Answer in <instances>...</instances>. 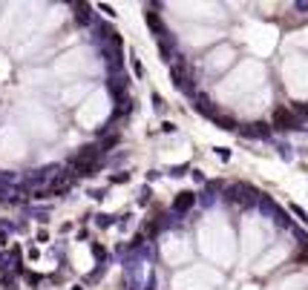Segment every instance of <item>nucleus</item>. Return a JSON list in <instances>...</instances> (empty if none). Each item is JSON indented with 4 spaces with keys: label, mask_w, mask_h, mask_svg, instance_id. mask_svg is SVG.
<instances>
[{
    "label": "nucleus",
    "mask_w": 308,
    "mask_h": 290,
    "mask_svg": "<svg viewBox=\"0 0 308 290\" xmlns=\"http://www.w3.org/2000/svg\"><path fill=\"white\" fill-rule=\"evenodd\" d=\"M170 75H173V84H176V89H182V92H187V95H196V89H193V72H190V63H187L185 58H176V61L170 63Z\"/></svg>",
    "instance_id": "obj_1"
},
{
    "label": "nucleus",
    "mask_w": 308,
    "mask_h": 290,
    "mask_svg": "<svg viewBox=\"0 0 308 290\" xmlns=\"http://www.w3.org/2000/svg\"><path fill=\"white\" fill-rule=\"evenodd\" d=\"M271 127L277 132H288V130H297L299 127V118L291 106H277L271 112Z\"/></svg>",
    "instance_id": "obj_2"
},
{
    "label": "nucleus",
    "mask_w": 308,
    "mask_h": 290,
    "mask_svg": "<svg viewBox=\"0 0 308 290\" xmlns=\"http://www.w3.org/2000/svg\"><path fill=\"white\" fill-rule=\"evenodd\" d=\"M225 198H230V201H239V204H256V201H262V193L256 190V187H248V184H233L225 193Z\"/></svg>",
    "instance_id": "obj_3"
},
{
    "label": "nucleus",
    "mask_w": 308,
    "mask_h": 290,
    "mask_svg": "<svg viewBox=\"0 0 308 290\" xmlns=\"http://www.w3.org/2000/svg\"><path fill=\"white\" fill-rule=\"evenodd\" d=\"M144 20H147V29L156 35V40H170V29L164 26V20H161V15L156 12V6H150V9L144 12Z\"/></svg>",
    "instance_id": "obj_4"
},
{
    "label": "nucleus",
    "mask_w": 308,
    "mask_h": 290,
    "mask_svg": "<svg viewBox=\"0 0 308 290\" xmlns=\"http://www.w3.org/2000/svg\"><path fill=\"white\" fill-rule=\"evenodd\" d=\"M196 112H199V115H204V118H211V121H216V118H219V106H216V104H213V101H211V98H208V95H196Z\"/></svg>",
    "instance_id": "obj_5"
},
{
    "label": "nucleus",
    "mask_w": 308,
    "mask_h": 290,
    "mask_svg": "<svg viewBox=\"0 0 308 290\" xmlns=\"http://www.w3.org/2000/svg\"><path fill=\"white\" fill-rule=\"evenodd\" d=\"M245 138H271V132H273V127L271 123H265V121H254V123H248L245 130H239Z\"/></svg>",
    "instance_id": "obj_6"
},
{
    "label": "nucleus",
    "mask_w": 308,
    "mask_h": 290,
    "mask_svg": "<svg viewBox=\"0 0 308 290\" xmlns=\"http://www.w3.org/2000/svg\"><path fill=\"white\" fill-rule=\"evenodd\" d=\"M101 155H104V152H101V147H98V144H87V147H81L78 152H75V155H72V158L75 161H84V164H101Z\"/></svg>",
    "instance_id": "obj_7"
},
{
    "label": "nucleus",
    "mask_w": 308,
    "mask_h": 290,
    "mask_svg": "<svg viewBox=\"0 0 308 290\" xmlns=\"http://www.w3.org/2000/svg\"><path fill=\"white\" fill-rule=\"evenodd\" d=\"M193 204H196V193H190V190H182V193L173 198V210H176L179 216H185V213L190 210Z\"/></svg>",
    "instance_id": "obj_8"
},
{
    "label": "nucleus",
    "mask_w": 308,
    "mask_h": 290,
    "mask_svg": "<svg viewBox=\"0 0 308 290\" xmlns=\"http://www.w3.org/2000/svg\"><path fill=\"white\" fill-rule=\"evenodd\" d=\"M130 112H132V101H130V95H127V98H121V101H118V106H115V112H113V118H110V123L124 121Z\"/></svg>",
    "instance_id": "obj_9"
},
{
    "label": "nucleus",
    "mask_w": 308,
    "mask_h": 290,
    "mask_svg": "<svg viewBox=\"0 0 308 290\" xmlns=\"http://www.w3.org/2000/svg\"><path fill=\"white\" fill-rule=\"evenodd\" d=\"M70 167L75 170V176L87 178V176H95L98 170H101V164H84V161H75V158H72V161H70Z\"/></svg>",
    "instance_id": "obj_10"
},
{
    "label": "nucleus",
    "mask_w": 308,
    "mask_h": 290,
    "mask_svg": "<svg viewBox=\"0 0 308 290\" xmlns=\"http://www.w3.org/2000/svg\"><path fill=\"white\" fill-rule=\"evenodd\" d=\"M216 127H219V130H225V132H239V123H236V118H230V115H219V118H216Z\"/></svg>",
    "instance_id": "obj_11"
},
{
    "label": "nucleus",
    "mask_w": 308,
    "mask_h": 290,
    "mask_svg": "<svg viewBox=\"0 0 308 290\" xmlns=\"http://www.w3.org/2000/svg\"><path fill=\"white\" fill-rule=\"evenodd\" d=\"M118 141H121V132H107L98 147H101V152H110L113 147H118Z\"/></svg>",
    "instance_id": "obj_12"
},
{
    "label": "nucleus",
    "mask_w": 308,
    "mask_h": 290,
    "mask_svg": "<svg viewBox=\"0 0 308 290\" xmlns=\"http://www.w3.org/2000/svg\"><path fill=\"white\" fill-rule=\"evenodd\" d=\"M70 187H72V178H70V176H61V178H58V181L52 184V193H55V195L70 193Z\"/></svg>",
    "instance_id": "obj_13"
},
{
    "label": "nucleus",
    "mask_w": 308,
    "mask_h": 290,
    "mask_svg": "<svg viewBox=\"0 0 308 290\" xmlns=\"http://www.w3.org/2000/svg\"><path fill=\"white\" fill-rule=\"evenodd\" d=\"M75 18H78V23H89V20H92V12H89L87 6H78V15H75Z\"/></svg>",
    "instance_id": "obj_14"
},
{
    "label": "nucleus",
    "mask_w": 308,
    "mask_h": 290,
    "mask_svg": "<svg viewBox=\"0 0 308 290\" xmlns=\"http://www.w3.org/2000/svg\"><path fill=\"white\" fill-rule=\"evenodd\" d=\"M291 213H294V216H297V219L302 221V224H308V213L302 210V207H297V204H294V207H291Z\"/></svg>",
    "instance_id": "obj_15"
},
{
    "label": "nucleus",
    "mask_w": 308,
    "mask_h": 290,
    "mask_svg": "<svg viewBox=\"0 0 308 290\" xmlns=\"http://www.w3.org/2000/svg\"><path fill=\"white\" fill-rule=\"evenodd\" d=\"M95 219H98V227H110V224H113V216H107V213H101Z\"/></svg>",
    "instance_id": "obj_16"
},
{
    "label": "nucleus",
    "mask_w": 308,
    "mask_h": 290,
    "mask_svg": "<svg viewBox=\"0 0 308 290\" xmlns=\"http://www.w3.org/2000/svg\"><path fill=\"white\" fill-rule=\"evenodd\" d=\"M294 112H297V118H308V104H297V106H291Z\"/></svg>",
    "instance_id": "obj_17"
},
{
    "label": "nucleus",
    "mask_w": 308,
    "mask_h": 290,
    "mask_svg": "<svg viewBox=\"0 0 308 290\" xmlns=\"http://www.w3.org/2000/svg\"><path fill=\"white\" fill-rule=\"evenodd\" d=\"M130 181V173H118V176H113V184H127Z\"/></svg>",
    "instance_id": "obj_18"
},
{
    "label": "nucleus",
    "mask_w": 308,
    "mask_h": 290,
    "mask_svg": "<svg viewBox=\"0 0 308 290\" xmlns=\"http://www.w3.org/2000/svg\"><path fill=\"white\" fill-rule=\"evenodd\" d=\"M92 253H95L98 259H101V262H104V259H107V250H104V247H101V244H92Z\"/></svg>",
    "instance_id": "obj_19"
},
{
    "label": "nucleus",
    "mask_w": 308,
    "mask_h": 290,
    "mask_svg": "<svg viewBox=\"0 0 308 290\" xmlns=\"http://www.w3.org/2000/svg\"><path fill=\"white\" fill-rule=\"evenodd\" d=\"M153 104H156V109H164V98L156 92V95H153Z\"/></svg>",
    "instance_id": "obj_20"
},
{
    "label": "nucleus",
    "mask_w": 308,
    "mask_h": 290,
    "mask_svg": "<svg viewBox=\"0 0 308 290\" xmlns=\"http://www.w3.org/2000/svg\"><path fill=\"white\" fill-rule=\"evenodd\" d=\"M173 130H176V127H173V123H170V121H167V123H161V132H167V135H170V132H173Z\"/></svg>",
    "instance_id": "obj_21"
},
{
    "label": "nucleus",
    "mask_w": 308,
    "mask_h": 290,
    "mask_svg": "<svg viewBox=\"0 0 308 290\" xmlns=\"http://www.w3.org/2000/svg\"><path fill=\"white\" fill-rule=\"evenodd\" d=\"M72 290H84V287H72Z\"/></svg>",
    "instance_id": "obj_22"
}]
</instances>
